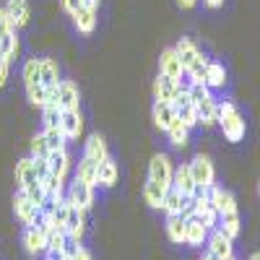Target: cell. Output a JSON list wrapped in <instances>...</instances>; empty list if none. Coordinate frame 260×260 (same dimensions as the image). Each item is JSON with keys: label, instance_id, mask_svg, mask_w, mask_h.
<instances>
[{"label": "cell", "instance_id": "obj_1", "mask_svg": "<svg viewBox=\"0 0 260 260\" xmlns=\"http://www.w3.org/2000/svg\"><path fill=\"white\" fill-rule=\"evenodd\" d=\"M216 122L221 125L224 138L229 143H240L245 138V117L240 115V110H237L232 102L216 104Z\"/></svg>", "mask_w": 260, "mask_h": 260}, {"label": "cell", "instance_id": "obj_2", "mask_svg": "<svg viewBox=\"0 0 260 260\" xmlns=\"http://www.w3.org/2000/svg\"><path fill=\"white\" fill-rule=\"evenodd\" d=\"M47 102H55L60 110H78V102H81V94H78V86L68 78H60L55 91H50V99Z\"/></svg>", "mask_w": 260, "mask_h": 260}, {"label": "cell", "instance_id": "obj_3", "mask_svg": "<svg viewBox=\"0 0 260 260\" xmlns=\"http://www.w3.org/2000/svg\"><path fill=\"white\" fill-rule=\"evenodd\" d=\"M172 177H175V167H172L169 156L156 154L154 159H151V164H148V180L156 182V185L167 192V190L172 187Z\"/></svg>", "mask_w": 260, "mask_h": 260}, {"label": "cell", "instance_id": "obj_4", "mask_svg": "<svg viewBox=\"0 0 260 260\" xmlns=\"http://www.w3.org/2000/svg\"><path fill=\"white\" fill-rule=\"evenodd\" d=\"M190 172H192V180H195V185H198V187H213L216 182V169H213V164H211V159L208 156H203V154H198V156H195L190 164Z\"/></svg>", "mask_w": 260, "mask_h": 260}, {"label": "cell", "instance_id": "obj_5", "mask_svg": "<svg viewBox=\"0 0 260 260\" xmlns=\"http://www.w3.org/2000/svg\"><path fill=\"white\" fill-rule=\"evenodd\" d=\"M234 240H229V237L216 226V229H211L208 232V240H206V245H208V252L211 255H216L219 260H226V257H232L234 255V245H232Z\"/></svg>", "mask_w": 260, "mask_h": 260}, {"label": "cell", "instance_id": "obj_6", "mask_svg": "<svg viewBox=\"0 0 260 260\" xmlns=\"http://www.w3.org/2000/svg\"><path fill=\"white\" fill-rule=\"evenodd\" d=\"M13 211H16V216H18V219L24 221L26 226H31V224L39 221V208L31 203V198H29L24 190L16 192V198H13Z\"/></svg>", "mask_w": 260, "mask_h": 260}, {"label": "cell", "instance_id": "obj_7", "mask_svg": "<svg viewBox=\"0 0 260 260\" xmlns=\"http://www.w3.org/2000/svg\"><path fill=\"white\" fill-rule=\"evenodd\" d=\"M208 198H211V208L224 216V213H234L237 211V198L229 192V190H221V187H208Z\"/></svg>", "mask_w": 260, "mask_h": 260}, {"label": "cell", "instance_id": "obj_8", "mask_svg": "<svg viewBox=\"0 0 260 260\" xmlns=\"http://www.w3.org/2000/svg\"><path fill=\"white\" fill-rule=\"evenodd\" d=\"M172 187H175V190L182 195V198H192V195L198 192V185H195L192 172H190L187 164H182V167L175 169V177H172Z\"/></svg>", "mask_w": 260, "mask_h": 260}, {"label": "cell", "instance_id": "obj_9", "mask_svg": "<svg viewBox=\"0 0 260 260\" xmlns=\"http://www.w3.org/2000/svg\"><path fill=\"white\" fill-rule=\"evenodd\" d=\"M159 73L161 76H169V78H180V76H185V68H182V62H180V55H177V50L175 47H167L164 52H161V57H159Z\"/></svg>", "mask_w": 260, "mask_h": 260}, {"label": "cell", "instance_id": "obj_10", "mask_svg": "<svg viewBox=\"0 0 260 260\" xmlns=\"http://www.w3.org/2000/svg\"><path fill=\"white\" fill-rule=\"evenodd\" d=\"M24 247L29 255H39V252H45L47 250V232L42 229L39 224H31L26 226L24 232Z\"/></svg>", "mask_w": 260, "mask_h": 260}, {"label": "cell", "instance_id": "obj_11", "mask_svg": "<svg viewBox=\"0 0 260 260\" xmlns=\"http://www.w3.org/2000/svg\"><path fill=\"white\" fill-rule=\"evenodd\" d=\"M68 201H71L76 208H81V211H89L91 203H94V187L86 185V182H81V180H76V182L71 185Z\"/></svg>", "mask_w": 260, "mask_h": 260}, {"label": "cell", "instance_id": "obj_12", "mask_svg": "<svg viewBox=\"0 0 260 260\" xmlns=\"http://www.w3.org/2000/svg\"><path fill=\"white\" fill-rule=\"evenodd\" d=\"M83 232H86V224H83V211L76 208L71 201H68V216H65V234L71 240L81 242L83 240Z\"/></svg>", "mask_w": 260, "mask_h": 260}, {"label": "cell", "instance_id": "obj_13", "mask_svg": "<svg viewBox=\"0 0 260 260\" xmlns=\"http://www.w3.org/2000/svg\"><path fill=\"white\" fill-rule=\"evenodd\" d=\"M206 240H208V229L203 226V221L198 219V216L187 219L185 221V245L201 247V245H206Z\"/></svg>", "mask_w": 260, "mask_h": 260}, {"label": "cell", "instance_id": "obj_14", "mask_svg": "<svg viewBox=\"0 0 260 260\" xmlns=\"http://www.w3.org/2000/svg\"><path fill=\"white\" fill-rule=\"evenodd\" d=\"M3 8L8 13V21H11L13 29L26 26V21H29V3H26V0H8Z\"/></svg>", "mask_w": 260, "mask_h": 260}, {"label": "cell", "instance_id": "obj_15", "mask_svg": "<svg viewBox=\"0 0 260 260\" xmlns=\"http://www.w3.org/2000/svg\"><path fill=\"white\" fill-rule=\"evenodd\" d=\"M60 130L65 133V138L73 141L81 136L83 130V120H81V112L78 110H62V117H60Z\"/></svg>", "mask_w": 260, "mask_h": 260}, {"label": "cell", "instance_id": "obj_16", "mask_svg": "<svg viewBox=\"0 0 260 260\" xmlns=\"http://www.w3.org/2000/svg\"><path fill=\"white\" fill-rule=\"evenodd\" d=\"M177 91H180L177 81L159 73V78L154 81V99H156V102H169V104H172V99L177 96Z\"/></svg>", "mask_w": 260, "mask_h": 260}, {"label": "cell", "instance_id": "obj_17", "mask_svg": "<svg viewBox=\"0 0 260 260\" xmlns=\"http://www.w3.org/2000/svg\"><path fill=\"white\" fill-rule=\"evenodd\" d=\"M83 156L86 159H91V161H104L107 156H110V151H107V141L99 136V133H94L89 141H86V146H83Z\"/></svg>", "mask_w": 260, "mask_h": 260}, {"label": "cell", "instance_id": "obj_18", "mask_svg": "<svg viewBox=\"0 0 260 260\" xmlns=\"http://www.w3.org/2000/svg\"><path fill=\"white\" fill-rule=\"evenodd\" d=\"M47 164H50V172L57 177L65 180V175H68V169H71V156H68V151L65 148H55L47 154Z\"/></svg>", "mask_w": 260, "mask_h": 260}, {"label": "cell", "instance_id": "obj_19", "mask_svg": "<svg viewBox=\"0 0 260 260\" xmlns=\"http://www.w3.org/2000/svg\"><path fill=\"white\" fill-rule=\"evenodd\" d=\"M151 117H154V125L159 130H167L169 122L177 117V110L169 102H154V110H151Z\"/></svg>", "mask_w": 260, "mask_h": 260}, {"label": "cell", "instance_id": "obj_20", "mask_svg": "<svg viewBox=\"0 0 260 260\" xmlns=\"http://www.w3.org/2000/svg\"><path fill=\"white\" fill-rule=\"evenodd\" d=\"M34 182H37V172H34L31 156H29V159H21V161L16 164V187H18V190H26V187L34 185Z\"/></svg>", "mask_w": 260, "mask_h": 260}, {"label": "cell", "instance_id": "obj_21", "mask_svg": "<svg viewBox=\"0 0 260 260\" xmlns=\"http://www.w3.org/2000/svg\"><path fill=\"white\" fill-rule=\"evenodd\" d=\"M57 81H60V68H57V62H55L52 57H42V86L47 89V94L55 91ZM47 99H50V96H47Z\"/></svg>", "mask_w": 260, "mask_h": 260}, {"label": "cell", "instance_id": "obj_22", "mask_svg": "<svg viewBox=\"0 0 260 260\" xmlns=\"http://www.w3.org/2000/svg\"><path fill=\"white\" fill-rule=\"evenodd\" d=\"M164 133L169 136V143L172 146H177V148H185L187 146V141H190V130L182 125V120L180 117H175L169 122V127L164 130Z\"/></svg>", "mask_w": 260, "mask_h": 260}, {"label": "cell", "instance_id": "obj_23", "mask_svg": "<svg viewBox=\"0 0 260 260\" xmlns=\"http://www.w3.org/2000/svg\"><path fill=\"white\" fill-rule=\"evenodd\" d=\"M117 182V164L107 156L104 161H99V169H96V185L102 187H112Z\"/></svg>", "mask_w": 260, "mask_h": 260}, {"label": "cell", "instance_id": "obj_24", "mask_svg": "<svg viewBox=\"0 0 260 260\" xmlns=\"http://www.w3.org/2000/svg\"><path fill=\"white\" fill-rule=\"evenodd\" d=\"M175 50H177V55H180V62H182V68H185V71H187L190 65L198 60V55H201V50L195 47V42L187 39V37H182V39L177 42V47H175Z\"/></svg>", "mask_w": 260, "mask_h": 260}, {"label": "cell", "instance_id": "obj_25", "mask_svg": "<svg viewBox=\"0 0 260 260\" xmlns=\"http://www.w3.org/2000/svg\"><path fill=\"white\" fill-rule=\"evenodd\" d=\"M73 24L81 34H91L96 29V11H89V8H78L73 13Z\"/></svg>", "mask_w": 260, "mask_h": 260}, {"label": "cell", "instance_id": "obj_26", "mask_svg": "<svg viewBox=\"0 0 260 260\" xmlns=\"http://www.w3.org/2000/svg\"><path fill=\"white\" fill-rule=\"evenodd\" d=\"M224 83H226L224 65L208 60V65H206V86H208V89H224Z\"/></svg>", "mask_w": 260, "mask_h": 260}, {"label": "cell", "instance_id": "obj_27", "mask_svg": "<svg viewBox=\"0 0 260 260\" xmlns=\"http://www.w3.org/2000/svg\"><path fill=\"white\" fill-rule=\"evenodd\" d=\"M39 185H42V190H45V195L52 201V203H60L62 201V177H57V175H50L47 177H42L39 180Z\"/></svg>", "mask_w": 260, "mask_h": 260}, {"label": "cell", "instance_id": "obj_28", "mask_svg": "<svg viewBox=\"0 0 260 260\" xmlns=\"http://www.w3.org/2000/svg\"><path fill=\"white\" fill-rule=\"evenodd\" d=\"M167 237L175 245H185V219L177 216H167Z\"/></svg>", "mask_w": 260, "mask_h": 260}, {"label": "cell", "instance_id": "obj_29", "mask_svg": "<svg viewBox=\"0 0 260 260\" xmlns=\"http://www.w3.org/2000/svg\"><path fill=\"white\" fill-rule=\"evenodd\" d=\"M198 125H203V127L216 125V102H213V96H206L198 104Z\"/></svg>", "mask_w": 260, "mask_h": 260}, {"label": "cell", "instance_id": "obj_30", "mask_svg": "<svg viewBox=\"0 0 260 260\" xmlns=\"http://www.w3.org/2000/svg\"><path fill=\"white\" fill-rule=\"evenodd\" d=\"M24 86H34V83H42V57H31L24 62Z\"/></svg>", "mask_w": 260, "mask_h": 260}, {"label": "cell", "instance_id": "obj_31", "mask_svg": "<svg viewBox=\"0 0 260 260\" xmlns=\"http://www.w3.org/2000/svg\"><path fill=\"white\" fill-rule=\"evenodd\" d=\"M96 169H99V164L96 161H91V159H81L78 161V172H76V180H81V182H86V185H96Z\"/></svg>", "mask_w": 260, "mask_h": 260}, {"label": "cell", "instance_id": "obj_32", "mask_svg": "<svg viewBox=\"0 0 260 260\" xmlns=\"http://www.w3.org/2000/svg\"><path fill=\"white\" fill-rule=\"evenodd\" d=\"M219 229L229 237V240H237L240 237V216H237V211L234 213H224V216H219Z\"/></svg>", "mask_w": 260, "mask_h": 260}, {"label": "cell", "instance_id": "obj_33", "mask_svg": "<svg viewBox=\"0 0 260 260\" xmlns=\"http://www.w3.org/2000/svg\"><path fill=\"white\" fill-rule=\"evenodd\" d=\"M143 198H146V203H148L151 208H156V211L164 208V190H161L156 182L148 180V182L143 185Z\"/></svg>", "mask_w": 260, "mask_h": 260}, {"label": "cell", "instance_id": "obj_34", "mask_svg": "<svg viewBox=\"0 0 260 260\" xmlns=\"http://www.w3.org/2000/svg\"><path fill=\"white\" fill-rule=\"evenodd\" d=\"M182 206H185V198H182V195L175 190V187H169L167 192H164V213L167 216H177L180 211H182Z\"/></svg>", "mask_w": 260, "mask_h": 260}, {"label": "cell", "instance_id": "obj_35", "mask_svg": "<svg viewBox=\"0 0 260 260\" xmlns=\"http://www.w3.org/2000/svg\"><path fill=\"white\" fill-rule=\"evenodd\" d=\"M18 52V37H16V29H8L3 37H0V55L6 60H13Z\"/></svg>", "mask_w": 260, "mask_h": 260}, {"label": "cell", "instance_id": "obj_36", "mask_svg": "<svg viewBox=\"0 0 260 260\" xmlns=\"http://www.w3.org/2000/svg\"><path fill=\"white\" fill-rule=\"evenodd\" d=\"M60 117H62V110L55 102H47L45 107H42V120H45V127H60Z\"/></svg>", "mask_w": 260, "mask_h": 260}, {"label": "cell", "instance_id": "obj_37", "mask_svg": "<svg viewBox=\"0 0 260 260\" xmlns=\"http://www.w3.org/2000/svg\"><path fill=\"white\" fill-rule=\"evenodd\" d=\"M26 96H29V102L34 107H39V110H42V107L47 104V96L50 94H47V89L42 83H34V86H26Z\"/></svg>", "mask_w": 260, "mask_h": 260}, {"label": "cell", "instance_id": "obj_38", "mask_svg": "<svg viewBox=\"0 0 260 260\" xmlns=\"http://www.w3.org/2000/svg\"><path fill=\"white\" fill-rule=\"evenodd\" d=\"M177 117L182 120V125H185L187 130H192L195 125H198V107H195V104L180 107V110H177Z\"/></svg>", "mask_w": 260, "mask_h": 260}, {"label": "cell", "instance_id": "obj_39", "mask_svg": "<svg viewBox=\"0 0 260 260\" xmlns=\"http://www.w3.org/2000/svg\"><path fill=\"white\" fill-rule=\"evenodd\" d=\"M42 136H45L50 151H55V148H65V141H68L60 127H45V133H42Z\"/></svg>", "mask_w": 260, "mask_h": 260}, {"label": "cell", "instance_id": "obj_40", "mask_svg": "<svg viewBox=\"0 0 260 260\" xmlns=\"http://www.w3.org/2000/svg\"><path fill=\"white\" fill-rule=\"evenodd\" d=\"M187 96H190V102H192L195 107H198L206 96H211V89H208L206 83H190V86H187Z\"/></svg>", "mask_w": 260, "mask_h": 260}, {"label": "cell", "instance_id": "obj_41", "mask_svg": "<svg viewBox=\"0 0 260 260\" xmlns=\"http://www.w3.org/2000/svg\"><path fill=\"white\" fill-rule=\"evenodd\" d=\"M47 154H50V146H47V141H45V136H34L31 138V159H47Z\"/></svg>", "mask_w": 260, "mask_h": 260}, {"label": "cell", "instance_id": "obj_42", "mask_svg": "<svg viewBox=\"0 0 260 260\" xmlns=\"http://www.w3.org/2000/svg\"><path fill=\"white\" fill-rule=\"evenodd\" d=\"M198 219L203 221V226L211 232V229H216V226H219V213H216L213 208H208V211H203L201 216H198Z\"/></svg>", "mask_w": 260, "mask_h": 260}, {"label": "cell", "instance_id": "obj_43", "mask_svg": "<svg viewBox=\"0 0 260 260\" xmlns=\"http://www.w3.org/2000/svg\"><path fill=\"white\" fill-rule=\"evenodd\" d=\"M31 161H34L37 180H42V177H47V175H50V164H47V159H31Z\"/></svg>", "mask_w": 260, "mask_h": 260}, {"label": "cell", "instance_id": "obj_44", "mask_svg": "<svg viewBox=\"0 0 260 260\" xmlns=\"http://www.w3.org/2000/svg\"><path fill=\"white\" fill-rule=\"evenodd\" d=\"M60 6H62V11H68L71 16H73L78 8H83V6H81V0H60Z\"/></svg>", "mask_w": 260, "mask_h": 260}, {"label": "cell", "instance_id": "obj_45", "mask_svg": "<svg viewBox=\"0 0 260 260\" xmlns=\"http://www.w3.org/2000/svg\"><path fill=\"white\" fill-rule=\"evenodd\" d=\"M8 29H13V26H11V21H8V13H6V8L0 6V37H3Z\"/></svg>", "mask_w": 260, "mask_h": 260}, {"label": "cell", "instance_id": "obj_46", "mask_svg": "<svg viewBox=\"0 0 260 260\" xmlns=\"http://www.w3.org/2000/svg\"><path fill=\"white\" fill-rule=\"evenodd\" d=\"M180 216H182L185 221H187V219H192V216H195V208H192V198H185V206H182Z\"/></svg>", "mask_w": 260, "mask_h": 260}, {"label": "cell", "instance_id": "obj_47", "mask_svg": "<svg viewBox=\"0 0 260 260\" xmlns=\"http://www.w3.org/2000/svg\"><path fill=\"white\" fill-rule=\"evenodd\" d=\"M8 62L11 60H6L3 55H0V89L6 86V78H8Z\"/></svg>", "mask_w": 260, "mask_h": 260}, {"label": "cell", "instance_id": "obj_48", "mask_svg": "<svg viewBox=\"0 0 260 260\" xmlns=\"http://www.w3.org/2000/svg\"><path fill=\"white\" fill-rule=\"evenodd\" d=\"M73 260H91V252L86 250V247H81L78 245V250H76V255H73Z\"/></svg>", "mask_w": 260, "mask_h": 260}, {"label": "cell", "instance_id": "obj_49", "mask_svg": "<svg viewBox=\"0 0 260 260\" xmlns=\"http://www.w3.org/2000/svg\"><path fill=\"white\" fill-rule=\"evenodd\" d=\"M81 6L89 8V11H96L99 8V0H81Z\"/></svg>", "mask_w": 260, "mask_h": 260}, {"label": "cell", "instance_id": "obj_50", "mask_svg": "<svg viewBox=\"0 0 260 260\" xmlns=\"http://www.w3.org/2000/svg\"><path fill=\"white\" fill-rule=\"evenodd\" d=\"M195 3H198V0H177V6H180V8H192Z\"/></svg>", "mask_w": 260, "mask_h": 260}, {"label": "cell", "instance_id": "obj_51", "mask_svg": "<svg viewBox=\"0 0 260 260\" xmlns=\"http://www.w3.org/2000/svg\"><path fill=\"white\" fill-rule=\"evenodd\" d=\"M203 3H206L208 8H219V6H224V0H203Z\"/></svg>", "mask_w": 260, "mask_h": 260}, {"label": "cell", "instance_id": "obj_52", "mask_svg": "<svg viewBox=\"0 0 260 260\" xmlns=\"http://www.w3.org/2000/svg\"><path fill=\"white\" fill-rule=\"evenodd\" d=\"M201 260H219V257H216V255H211V252H206V255H203Z\"/></svg>", "mask_w": 260, "mask_h": 260}, {"label": "cell", "instance_id": "obj_53", "mask_svg": "<svg viewBox=\"0 0 260 260\" xmlns=\"http://www.w3.org/2000/svg\"><path fill=\"white\" fill-rule=\"evenodd\" d=\"M247 260H260V252H252V255H250Z\"/></svg>", "mask_w": 260, "mask_h": 260}, {"label": "cell", "instance_id": "obj_54", "mask_svg": "<svg viewBox=\"0 0 260 260\" xmlns=\"http://www.w3.org/2000/svg\"><path fill=\"white\" fill-rule=\"evenodd\" d=\"M226 260H237V257H234V255H232V257H226Z\"/></svg>", "mask_w": 260, "mask_h": 260}, {"label": "cell", "instance_id": "obj_55", "mask_svg": "<svg viewBox=\"0 0 260 260\" xmlns=\"http://www.w3.org/2000/svg\"><path fill=\"white\" fill-rule=\"evenodd\" d=\"M257 195H260V182H257Z\"/></svg>", "mask_w": 260, "mask_h": 260}]
</instances>
